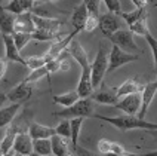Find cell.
<instances>
[{
  "mask_svg": "<svg viewBox=\"0 0 157 156\" xmlns=\"http://www.w3.org/2000/svg\"><path fill=\"white\" fill-rule=\"evenodd\" d=\"M92 118H96L99 121H105L111 123L120 131H132V130H145V131H157V123L154 122L145 121V119H140L138 116H129V114H120V116H99V114H94Z\"/></svg>",
  "mask_w": 157,
  "mask_h": 156,
  "instance_id": "1",
  "label": "cell"
},
{
  "mask_svg": "<svg viewBox=\"0 0 157 156\" xmlns=\"http://www.w3.org/2000/svg\"><path fill=\"white\" fill-rule=\"evenodd\" d=\"M52 116L64 118V119H74V118H92L94 116V101L90 98H78L70 107H64L58 112H53Z\"/></svg>",
  "mask_w": 157,
  "mask_h": 156,
  "instance_id": "2",
  "label": "cell"
},
{
  "mask_svg": "<svg viewBox=\"0 0 157 156\" xmlns=\"http://www.w3.org/2000/svg\"><path fill=\"white\" fill-rule=\"evenodd\" d=\"M108 52L110 51H108L107 45L101 42L99 49L95 55V60L90 62V79H92L94 88H98L104 80V76L108 69Z\"/></svg>",
  "mask_w": 157,
  "mask_h": 156,
  "instance_id": "3",
  "label": "cell"
},
{
  "mask_svg": "<svg viewBox=\"0 0 157 156\" xmlns=\"http://www.w3.org/2000/svg\"><path fill=\"white\" fill-rule=\"evenodd\" d=\"M108 39L111 40V43H113L114 46L120 48V49L124 52H129V54L141 52L140 46H138L136 40H135V34L132 33L131 30H124V28H122V30L116 31L114 34H111Z\"/></svg>",
  "mask_w": 157,
  "mask_h": 156,
  "instance_id": "4",
  "label": "cell"
},
{
  "mask_svg": "<svg viewBox=\"0 0 157 156\" xmlns=\"http://www.w3.org/2000/svg\"><path fill=\"white\" fill-rule=\"evenodd\" d=\"M140 55L138 54H129V52L122 51L117 46H111V51L108 52V69L107 71H114V70L123 67L124 64H129L132 61H138Z\"/></svg>",
  "mask_w": 157,
  "mask_h": 156,
  "instance_id": "5",
  "label": "cell"
},
{
  "mask_svg": "<svg viewBox=\"0 0 157 156\" xmlns=\"http://www.w3.org/2000/svg\"><path fill=\"white\" fill-rule=\"evenodd\" d=\"M99 30L105 37H110L111 34H114L116 31L122 30L123 28V19L116 14H101L99 15Z\"/></svg>",
  "mask_w": 157,
  "mask_h": 156,
  "instance_id": "6",
  "label": "cell"
},
{
  "mask_svg": "<svg viewBox=\"0 0 157 156\" xmlns=\"http://www.w3.org/2000/svg\"><path fill=\"white\" fill-rule=\"evenodd\" d=\"M116 109L122 110L124 114H129V116H138L141 109V92L136 94H131V95L123 97L120 101H117Z\"/></svg>",
  "mask_w": 157,
  "mask_h": 156,
  "instance_id": "7",
  "label": "cell"
},
{
  "mask_svg": "<svg viewBox=\"0 0 157 156\" xmlns=\"http://www.w3.org/2000/svg\"><path fill=\"white\" fill-rule=\"evenodd\" d=\"M90 100L95 101V103L105 104V106H116V103L119 101L117 86H107V85L101 83V88L92 94Z\"/></svg>",
  "mask_w": 157,
  "mask_h": 156,
  "instance_id": "8",
  "label": "cell"
},
{
  "mask_svg": "<svg viewBox=\"0 0 157 156\" xmlns=\"http://www.w3.org/2000/svg\"><path fill=\"white\" fill-rule=\"evenodd\" d=\"M156 94H157V82H150V83L142 86V91H141V109L140 113H138L140 119H145L147 112H148L150 106H151V101L154 100Z\"/></svg>",
  "mask_w": 157,
  "mask_h": 156,
  "instance_id": "9",
  "label": "cell"
},
{
  "mask_svg": "<svg viewBox=\"0 0 157 156\" xmlns=\"http://www.w3.org/2000/svg\"><path fill=\"white\" fill-rule=\"evenodd\" d=\"M76 92H77L78 98H90L92 94L95 92V88L92 85V79H90V66L82 69V74L78 79Z\"/></svg>",
  "mask_w": 157,
  "mask_h": 156,
  "instance_id": "10",
  "label": "cell"
},
{
  "mask_svg": "<svg viewBox=\"0 0 157 156\" xmlns=\"http://www.w3.org/2000/svg\"><path fill=\"white\" fill-rule=\"evenodd\" d=\"M12 150L22 156L33 155V138L30 137V134L27 131H21V132L17 134Z\"/></svg>",
  "mask_w": 157,
  "mask_h": 156,
  "instance_id": "11",
  "label": "cell"
},
{
  "mask_svg": "<svg viewBox=\"0 0 157 156\" xmlns=\"http://www.w3.org/2000/svg\"><path fill=\"white\" fill-rule=\"evenodd\" d=\"M51 144H52L53 156H76L73 144H71V140L59 137V135L55 134V135L51 137Z\"/></svg>",
  "mask_w": 157,
  "mask_h": 156,
  "instance_id": "12",
  "label": "cell"
},
{
  "mask_svg": "<svg viewBox=\"0 0 157 156\" xmlns=\"http://www.w3.org/2000/svg\"><path fill=\"white\" fill-rule=\"evenodd\" d=\"M31 95H33V85L31 83H25V82L18 83L17 86L12 88L6 94L8 100H10L12 103H21V104H24V101H27Z\"/></svg>",
  "mask_w": 157,
  "mask_h": 156,
  "instance_id": "13",
  "label": "cell"
},
{
  "mask_svg": "<svg viewBox=\"0 0 157 156\" xmlns=\"http://www.w3.org/2000/svg\"><path fill=\"white\" fill-rule=\"evenodd\" d=\"M31 19H33V24H34L36 30L51 31V33H58L59 27L64 24L59 19L49 18V17H40V15H36V14H31Z\"/></svg>",
  "mask_w": 157,
  "mask_h": 156,
  "instance_id": "14",
  "label": "cell"
},
{
  "mask_svg": "<svg viewBox=\"0 0 157 156\" xmlns=\"http://www.w3.org/2000/svg\"><path fill=\"white\" fill-rule=\"evenodd\" d=\"M3 45H5V52H6V57L5 58L8 61H13V62H18V64H21V66L25 67L27 61L21 55V52L17 49L12 34H3Z\"/></svg>",
  "mask_w": 157,
  "mask_h": 156,
  "instance_id": "15",
  "label": "cell"
},
{
  "mask_svg": "<svg viewBox=\"0 0 157 156\" xmlns=\"http://www.w3.org/2000/svg\"><path fill=\"white\" fill-rule=\"evenodd\" d=\"M67 52L70 54V57L73 60H76L80 64V67L83 69V67H87V66H90V62H89V58H87V52L83 49V46L80 45L77 39H73L68 45V48H67Z\"/></svg>",
  "mask_w": 157,
  "mask_h": 156,
  "instance_id": "16",
  "label": "cell"
},
{
  "mask_svg": "<svg viewBox=\"0 0 157 156\" xmlns=\"http://www.w3.org/2000/svg\"><path fill=\"white\" fill-rule=\"evenodd\" d=\"M2 8L9 14L18 17V15H24L27 12H31L34 9V3H33V0H12Z\"/></svg>",
  "mask_w": 157,
  "mask_h": 156,
  "instance_id": "17",
  "label": "cell"
},
{
  "mask_svg": "<svg viewBox=\"0 0 157 156\" xmlns=\"http://www.w3.org/2000/svg\"><path fill=\"white\" fill-rule=\"evenodd\" d=\"M141 91H142V85H141L140 79L129 78L117 86V97L123 98V97L131 95V94H136V92H141Z\"/></svg>",
  "mask_w": 157,
  "mask_h": 156,
  "instance_id": "18",
  "label": "cell"
},
{
  "mask_svg": "<svg viewBox=\"0 0 157 156\" xmlns=\"http://www.w3.org/2000/svg\"><path fill=\"white\" fill-rule=\"evenodd\" d=\"M27 132L30 134V137L33 140H40V138H51L52 135H55V128L52 126H46L37 122H31Z\"/></svg>",
  "mask_w": 157,
  "mask_h": 156,
  "instance_id": "19",
  "label": "cell"
},
{
  "mask_svg": "<svg viewBox=\"0 0 157 156\" xmlns=\"http://www.w3.org/2000/svg\"><path fill=\"white\" fill-rule=\"evenodd\" d=\"M36 30L33 19H31V14H24V15H18L15 17V24H13V33H28L33 34Z\"/></svg>",
  "mask_w": 157,
  "mask_h": 156,
  "instance_id": "20",
  "label": "cell"
},
{
  "mask_svg": "<svg viewBox=\"0 0 157 156\" xmlns=\"http://www.w3.org/2000/svg\"><path fill=\"white\" fill-rule=\"evenodd\" d=\"M18 132H21L18 126H13V125H9L8 130H6V134L5 137L0 141V153L3 156H8L10 152H12V147H13V141H15V137H17Z\"/></svg>",
  "mask_w": 157,
  "mask_h": 156,
  "instance_id": "21",
  "label": "cell"
},
{
  "mask_svg": "<svg viewBox=\"0 0 157 156\" xmlns=\"http://www.w3.org/2000/svg\"><path fill=\"white\" fill-rule=\"evenodd\" d=\"M87 14L89 12H87L86 6L83 3H80L78 6L74 8L73 14H71V26L74 28V31H77V33L82 31V28L85 26V21H86V18H87Z\"/></svg>",
  "mask_w": 157,
  "mask_h": 156,
  "instance_id": "22",
  "label": "cell"
},
{
  "mask_svg": "<svg viewBox=\"0 0 157 156\" xmlns=\"http://www.w3.org/2000/svg\"><path fill=\"white\" fill-rule=\"evenodd\" d=\"M21 107H22L21 103H12L10 106H8V107H2V109H0V128L9 126Z\"/></svg>",
  "mask_w": 157,
  "mask_h": 156,
  "instance_id": "23",
  "label": "cell"
},
{
  "mask_svg": "<svg viewBox=\"0 0 157 156\" xmlns=\"http://www.w3.org/2000/svg\"><path fill=\"white\" fill-rule=\"evenodd\" d=\"M13 24H15V15L6 12L0 6V31H2V34H13Z\"/></svg>",
  "mask_w": 157,
  "mask_h": 156,
  "instance_id": "24",
  "label": "cell"
},
{
  "mask_svg": "<svg viewBox=\"0 0 157 156\" xmlns=\"http://www.w3.org/2000/svg\"><path fill=\"white\" fill-rule=\"evenodd\" d=\"M78 100V95L76 91H68L64 94H58V95H52L53 104H58L61 107H70Z\"/></svg>",
  "mask_w": 157,
  "mask_h": 156,
  "instance_id": "25",
  "label": "cell"
},
{
  "mask_svg": "<svg viewBox=\"0 0 157 156\" xmlns=\"http://www.w3.org/2000/svg\"><path fill=\"white\" fill-rule=\"evenodd\" d=\"M33 153L37 156H49L52 155V144L51 138L33 140Z\"/></svg>",
  "mask_w": 157,
  "mask_h": 156,
  "instance_id": "26",
  "label": "cell"
},
{
  "mask_svg": "<svg viewBox=\"0 0 157 156\" xmlns=\"http://www.w3.org/2000/svg\"><path fill=\"white\" fill-rule=\"evenodd\" d=\"M129 30H131L133 34L142 36V37L147 34V33L150 31V28H148V12H145L138 21H135V22L129 27Z\"/></svg>",
  "mask_w": 157,
  "mask_h": 156,
  "instance_id": "27",
  "label": "cell"
},
{
  "mask_svg": "<svg viewBox=\"0 0 157 156\" xmlns=\"http://www.w3.org/2000/svg\"><path fill=\"white\" fill-rule=\"evenodd\" d=\"M49 73H48V70H46V67H42V69H36V70H31L30 73H28V76H27L22 82H25V83H36V82H39L40 79L43 78H48L49 79ZM49 83H51V79H49Z\"/></svg>",
  "mask_w": 157,
  "mask_h": 156,
  "instance_id": "28",
  "label": "cell"
},
{
  "mask_svg": "<svg viewBox=\"0 0 157 156\" xmlns=\"http://www.w3.org/2000/svg\"><path fill=\"white\" fill-rule=\"evenodd\" d=\"M83 125V118H74L70 119V130H71V144H78V137H80V131Z\"/></svg>",
  "mask_w": 157,
  "mask_h": 156,
  "instance_id": "29",
  "label": "cell"
},
{
  "mask_svg": "<svg viewBox=\"0 0 157 156\" xmlns=\"http://www.w3.org/2000/svg\"><path fill=\"white\" fill-rule=\"evenodd\" d=\"M147 12V8L145 9H135V10H132V12H122L120 14V18L123 19V22H126V26L131 27L135 21H138L144 14Z\"/></svg>",
  "mask_w": 157,
  "mask_h": 156,
  "instance_id": "30",
  "label": "cell"
},
{
  "mask_svg": "<svg viewBox=\"0 0 157 156\" xmlns=\"http://www.w3.org/2000/svg\"><path fill=\"white\" fill-rule=\"evenodd\" d=\"M99 26V15H94V14H87V18L85 21V26L82 28V31L85 33H92L94 30H96Z\"/></svg>",
  "mask_w": 157,
  "mask_h": 156,
  "instance_id": "31",
  "label": "cell"
},
{
  "mask_svg": "<svg viewBox=\"0 0 157 156\" xmlns=\"http://www.w3.org/2000/svg\"><path fill=\"white\" fill-rule=\"evenodd\" d=\"M55 134L59 135V137H64V138H68L70 140L71 137V130H70V119H64L61 121L56 128H55Z\"/></svg>",
  "mask_w": 157,
  "mask_h": 156,
  "instance_id": "32",
  "label": "cell"
},
{
  "mask_svg": "<svg viewBox=\"0 0 157 156\" xmlns=\"http://www.w3.org/2000/svg\"><path fill=\"white\" fill-rule=\"evenodd\" d=\"M12 37H13L15 46H17V49L19 52L24 49V46H25L30 40H33V39H31V34H28V33H13Z\"/></svg>",
  "mask_w": 157,
  "mask_h": 156,
  "instance_id": "33",
  "label": "cell"
},
{
  "mask_svg": "<svg viewBox=\"0 0 157 156\" xmlns=\"http://www.w3.org/2000/svg\"><path fill=\"white\" fill-rule=\"evenodd\" d=\"M27 69L30 70H36V69H42L44 67V64H46V61H44L43 55L40 57V55H33V57H28L27 58Z\"/></svg>",
  "mask_w": 157,
  "mask_h": 156,
  "instance_id": "34",
  "label": "cell"
},
{
  "mask_svg": "<svg viewBox=\"0 0 157 156\" xmlns=\"http://www.w3.org/2000/svg\"><path fill=\"white\" fill-rule=\"evenodd\" d=\"M144 37H145L147 43L150 45V49H151V54H153V60H154V66H156V69H157V39L150 31Z\"/></svg>",
  "mask_w": 157,
  "mask_h": 156,
  "instance_id": "35",
  "label": "cell"
},
{
  "mask_svg": "<svg viewBox=\"0 0 157 156\" xmlns=\"http://www.w3.org/2000/svg\"><path fill=\"white\" fill-rule=\"evenodd\" d=\"M105 3V6L107 9L111 12V14H116V15H119L120 17V14H122V3L119 2V0H102Z\"/></svg>",
  "mask_w": 157,
  "mask_h": 156,
  "instance_id": "36",
  "label": "cell"
},
{
  "mask_svg": "<svg viewBox=\"0 0 157 156\" xmlns=\"http://www.w3.org/2000/svg\"><path fill=\"white\" fill-rule=\"evenodd\" d=\"M99 3L101 0H83V5L86 6L87 12L94 15H99Z\"/></svg>",
  "mask_w": 157,
  "mask_h": 156,
  "instance_id": "37",
  "label": "cell"
},
{
  "mask_svg": "<svg viewBox=\"0 0 157 156\" xmlns=\"http://www.w3.org/2000/svg\"><path fill=\"white\" fill-rule=\"evenodd\" d=\"M111 146H113V141H110V140H107V138H101L98 141V150H99L101 155L111 153Z\"/></svg>",
  "mask_w": 157,
  "mask_h": 156,
  "instance_id": "38",
  "label": "cell"
},
{
  "mask_svg": "<svg viewBox=\"0 0 157 156\" xmlns=\"http://www.w3.org/2000/svg\"><path fill=\"white\" fill-rule=\"evenodd\" d=\"M73 149H74V155L76 156H99L96 153H94V152H90V150H87V149L78 146V144H73Z\"/></svg>",
  "mask_w": 157,
  "mask_h": 156,
  "instance_id": "39",
  "label": "cell"
},
{
  "mask_svg": "<svg viewBox=\"0 0 157 156\" xmlns=\"http://www.w3.org/2000/svg\"><path fill=\"white\" fill-rule=\"evenodd\" d=\"M44 67L48 70V73H55V71H59V61L58 60H52V61H48L44 64Z\"/></svg>",
  "mask_w": 157,
  "mask_h": 156,
  "instance_id": "40",
  "label": "cell"
},
{
  "mask_svg": "<svg viewBox=\"0 0 157 156\" xmlns=\"http://www.w3.org/2000/svg\"><path fill=\"white\" fill-rule=\"evenodd\" d=\"M8 62L9 61L6 60L5 57L0 58V80L6 76V71H8Z\"/></svg>",
  "mask_w": 157,
  "mask_h": 156,
  "instance_id": "41",
  "label": "cell"
},
{
  "mask_svg": "<svg viewBox=\"0 0 157 156\" xmlns=\"http://www.w3.org/2000/svg\"><path fill=\"white\" fill-rule=\"evenodd\" d=\"M132 3L135 5V9H145L148 6V0H132Z\"/></svg>",
  "mask_w": 157,
  "mask_h": 156,
  "instance_id": "42",
  "label": "cell"
},
{
  "mask_svg": "<svg viewBox=\"0 0 157 156\" xmlns=\"http://www.w3.org/2000/svg\"><path fill=\"white\" fill-rule=\"evenodd\" d=\"M6 100H8V97H6V94L0 91V109L3 107V104H5V101H6Z\"/></svg>",
  "mask_w": 157,
  "mask_h": 156,
  "instance_id": "43",
  "label": "cell"
},
{
  "mask_svg": "<svg viewBox=\"0 0 157 156\" xmlns=\"http://www.w3.org/2000/svg\"><path fill=\"white\" fill-rule=\"evenodd\" d=\"M44 2H48V0H33L34 6H37V5H42V3H44Z\"/></svg>",
  "mask_w": 157,
  "mask_h": 156,
  "instance_id": "44",
  "label": "cell"
},
{
  "mask_svg": "<svg viewBox=\"0 0 157 156\" xmlns=\"http://www.w3.org/2000/svg\"><path fill=\"white\" fill-rule=\"evenodd\" d=\"M48 2H52V3H53V2H58V0H48Z\"/></svg>",
  "mask_w": 157,
  "mask_h": 156,
  "instance_id": "45",
  "label": "cell"
},
{
  "mask_svg": "<svg viewBox=\"0 0 157 156\" xmlns=\"http://www.w3.org/2000/svg\"><path fill=\"white\" fill-rule=\"evenodd\" d=\"M2 2H5V0H0V3H2Z\"/></svg>",
  "mask_w": 157,
  "mask_h": 156,
  "instance_id": "46",
  "label": "cell"
},
{
  "mask_svg": "<svg viewBox=\"0 0 157 156\" xmlns=\"http://www.w3.org/2000/svg\"><path fill=\"white\" fill-rule=\"evenodd\" d=\"M33 156H37V155H33ZM49 156H52V155H49Z\"/></svg>",
  "mask_w": 157,
  "mask_h": 156,
  "instance_id": "47",
  "label": "cell"
},
{
  "mask_svg": "<svg viewBox=\"0 0 157 156\" xmlns=\"http://www.w3.org/2000/svg\"><path fill=\"white\" fill-rule=\"evenodd\" d=\"M8 2H12V0H8Z\"/></svg>",
  "mask_w": 157,
  "mask_h": 156,
  "instance_id": "48",
  "label": "cell"
},
{
  "mask_svg": "<svg viewBox=\"0 0 157 156\" xmlns=\"http://www.w3.org/2000/svg\"><path fill=\"white\" fill-rule=\"evenodd\" d=\"M0 156H3V155H0Z\"/></svg>",
  "mask_w": 157,
  "mask_h": 156,
  "instance_id": "49",
  "label": "cell"
},
{
  "mask_svg": "<svg viewBox=\"0 0 157 156\" xmlns=\"http://www.w3.org/2000/svg\"><path fill=\"white\" fill-rule=\"evenodd\" d=\"M156 82H157V80H156Z\"/></svg>",
  "mask_w": 157,
  "mask_h": 156,
  "instance_id": "50",
  "label": "cell"
}]
</instances>
